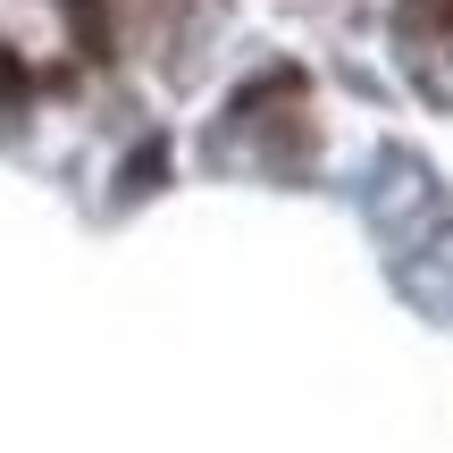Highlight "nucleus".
<instances>
[{"label": "nucleus", "mask_w": 453, "mask_h": 453, "mask_svg": "<svg viewBox=\"0 0 453 453\" xmlns=\"http://www.w3.org/2000/svg\"><path fill=\"white\" fill-rule=\"evenodd\" d=\"M59 9H67V26H76V42L93 50V59H110V50H118V26H110L101 0H59Z\"/></svg>", "instance_id": "obj_1"}, {"label": "nucleus", "mask_w": 453, "mask_h": 453, "mask_svg": "<svg viewBox=\"0 0 453 453\" xmlns=\"http://www.w3.org/2000/svg\"><path fill=\"white\" fill-rule=\"evenodd\" d=\"M160 168H168V143H143V151H134V194L160 185Z\"/></svg>", "instance_id": "obj_4"}, {"label": "nucleus", "mask_w": 453, "mask_h": 453, "mask_svg": "<svg viewBox=\"0 0 453 453\" xmlns=\"http://www.w3.org/2000/svg\"><path fill=\"white\" fill-rule=\"evenodd\" d=\"M26 93H34V76H26V59H17V50L0 42V110H26Z\"/></svg>", "instance_id": "obj_3"}, {"label": "nucleus", "mask_w": 453, "mask_h": 453, "mask_svg": "<svg viewBox=\"0 0 453 453\" xmlns=\"http://www.w3.org/2000/svg\"><path fill=\"white\" fill-rule=\"evenodd\" d=\"M395 26H403V34H437V42H445V34H453V0H395Z\"/></svg>", "instance_id": "obj_2"}]
</instances>
